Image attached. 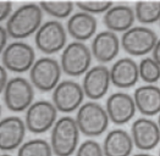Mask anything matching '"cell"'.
<instances>
[{"mask_svg":"<svg viewBox=\"0 0 160 156\" xmlns=\"http://www.w3.org/2000/svg\"><path fill=\"white\" fill-rule=\"evenodd\" d=\"M120 42L118 36L112 31H106L98 33L91 44L92 55L100 62H108L118 54Z\"/></svg>","mask_w":160,"mask_h":156,"instance_id":"2e32d148","label":"cell"},{"mask_svg":"<svg viewBox=\"0 0 160 156\" xmlns=\"http://www.w3.org/2000/svg\"><path fill=\"white\" fill-rule=\"evenodd\" d=\"M159 21H160V20H159Z\"/></svg>","mask_w":160,"mask_h":156,"instance_id":"d590c367","label":"cell"},{"mask_svg":"<svg viewBox=\"0 0 160 156\" xmlns=\"http://www.w3.org/2000/svg\"><path fill=\"white\" fill-rule=\"evenodd\" d=\"M67 28L69 34L79 41L89 39L97 29L96 18L85 12H77L69 19Z\"/></svg>","mask_w":160,"mask_h":156,"instance_id":"44dd1931","label":"cell"},{"mask_svg":"<svg viewBox=\"0 0 160 156\" xmlns=\"http://www.w3.org/2000/svg\"><path fill=\"white\" fill-rule=\"evenodd\" d=\"M110 82V71L104 66H94L86 72L83 79L84 94L92 100L101 99L106 94Z\"/></svg>","mask_w":160,"mask_h":156,"instance_id":"5bb4252c","label":"cell"},{"mask_svg":"<svg viewBox=\"0 0 160 156\" xmlns=\"http://www.w3.org/2000/svg\"><path fill=\"white\" fill-rule=\"evenodd\" d=\"M158 37L151 29L134 27L122 34L121 44L124 50L132 56H142L152 51Z\"/></svg>","mask_w":160,"mask_h":156,"instance_id":"52a82bcc","label":"cell"},{"mask_svg":"<svg viewBox=\"0 0 160 156\" xmlns=\"http://www.w3.org/2000/svg\"><path fill=\"white\" fill-rule=\"evenodd\" d=\"M42 19V12L39 6L33 3L24 4L10 16L6 28L11 37L25 38L39 29Z\"/></svg>","mask_w":160,"mask_h":156,"instance_id":"6da1fadb","label":"cell"},{"mask_svg":"<svg viewBox=\"0 0 160 156\" xmlns=\"http://www.w3.org/2000/svg\"><path fill=\"white\" fill-rule=\"evenodd\" d=\"M139 77L136 63L128 57L118 60L110 70L111 82L117 87L129 88L136 84Z\"/></svg>","mask_w":160,"mask_h":156,"instance_id":"e0dca14e","label":"cell"},{"mask_svg":"<svg viewBox=\"0 0 160 156\" xmlns=\"http://www.w3.org/2000/svg\"><path fill=\"white\" fill-rule=\"evenodd\" d=\"M76 120L63 117L54 124L51 137V146L57 156H69L76 150L79 137Z\"/></svg>","mask_w":160,"mask_h":156,"instance_id":"7a4b0ae2","label":"cell"},{"mask_svg":"<svg viewBox=\"0 0 160 156\" xmlns=\"http://www.w3.org/2000/svg\"><path fill=\"white\" fill-rule=\"evenodd\" d=\"M61 74V67L56 60L50 57H42L34 63L31 68L29 76L35 87L48 92L57 86Z\"/></svg>","mask_w":160,"mask_h":156,"instance_id":"277c9868","label":"cell"},{"mask_svg":"<svg viewBox=\"0 0 160 156\" xmlns=\"http://www.w3.org/2000/svg\"><path fill=\"white\" fill-rule=\"evenodd\" d=\"M132 156H153V155H151V154H148L141 153V154H136L135 155H133Z\"/></svg>","mask_w":160,"mask_h":156,"instance_id":"1f68e13d","label":"cell"},{"mask_svg":"<svg viewBox=\"0 0 160 156\" xmlns=\"http://www.w3.org/2000/svg\"><path fill=\"white\" fill-rule=\"evenodd\" d=\"M159 156H160V150H159Z\"/></svg>","mask_w":160,"mask_h":156,"instance_id":"e575fe53","label":"cell"},{"mask_svg":"<svg viewBox=\"0 0 160 156\" xmlns=\"http://www.w3.org/2000/svg\"><path fill=\"white\" fill-rule=\"evenodd\" d=\"M52 152L51 146L46 140L36 139L21 145L18 156H52Z\"/></svg>","mask_w":160,"mask_h":156,"instance_id":"603a6c76","label":"cell"},{"mask_svg":"<svg viewBox=\"0 0 160 156\" xmlns=\"http://www.w3.org/2000/svg\"><path fill=\"white\" fill-rule=\"evenodd\" d=\"M134 11L128 6L118 5L108 9L103 22L111 31H126L131 28L135 19Z\"/></svg>","mask_w":160,"mask_h":156,"instance_id":"ffe728a7","label":"cell"},{"mask_svg":"<svg viewBox=\"0 0 160 156\" xmlns=\"http://www.w3.org/2000/svg\"><path fill=\"white\" fill-rule=\"evenodd\" d=\"M26 124L18 117L10 116L1 120L0 124V147L10 150L19 147L25 136Z\"/></svg>","mask_w":160,"mask_h":156,"instance_id":"9a60e30c","label":"cell"},{"mask_svg":"<svg viewBox=\"0 0 160 156\" xmlns=\"http://www.w3.org/2000/svg\"><path fill=\"white\" fill-rule=\"evenodd\" d=\"M138 67L139 76L144 82L153 83L160 79V65L153 58L142 59Z\"/></svg>","mask_w":160,"mask_h":156,"instance_id":"cb8c5ba5","label":"cell"},{"mask_svg":"<svg viewBox=\"0 0 160 156\" xmlns=\"http://www.w3.org/2000/svg\"><path fill=\"white\" fill-rule=\"evenodd\" d=\"M12 9V2L9 1L0 2V19L1 21L5 20L10 14Z\"/></svg>","mask_w":160,"mask_h":156,"instance_id":"83f0119b","label":"cell"},{"mask_svg":"<svg viewBox=\"0 0 160 156\" xmlns=\"http://www.w3.org/2000/svg\"><path fill=\"white\" fill-rule=\"evenodd\" d=\"M113 3L112 2H100V1H88L77 2L76 5L83 12L87 13L99 14L106 12L109 9Z\"/></svg>","mask_w":160,"mask_h":156,"instance_id":"484cf974","label":"cell"},{"mask_svg":"<svg viewBox=\"0 0 160 156\" xmlns=\"http://www.w3.org/2000/svg\"><path fill=\"white\" fill-rule=\"evenodd\" d=\"M3 92L6 107L14 112H21L29 108L34 95L30 82L20 77L9 80Z\"/></svg>","mask_w":160,"mask_h":156,"instance_id":"8992f818","label":"cell"},{"mask_svg":"<svg viewBox=\"0 0 160 156\" xmlns=\"http://www.w3.org/2000/svg\"><path fill=\"white\" fill-rule=\"evenodd\" d=\"M8 36H9L8 32L6 30V27L3 26H1L0 29V42H1V51L2 52L5 47L7 46V41H8Z\"/></svg>","mask_w":160,"mask_h":156,"instance_id":"f546056e","label":"cell"},{"mask_svg":"<svg viewBox=\"0 0 160 156\" xmlns=\"http://www.w3.org/2000/svg\"><path fill=\"white\" fill-rule=\"evenodd\" d=\"M132 137L122 129H114L109 132L103 143L105 156H129L133 148Z\"/></svg>","mask_w":160,"mask_h":156,"instance_id":"d6986e66","label":"cell"},{"mask_svg":"<svg viewBox=\"0 0 160 156\" xmlns=\"http://www.w3.org/2000/svg\"><path fill=\"white\" fill-rule=\"evenodd\" d=\"M1 52L4 67L15 72H25L31 68L34 63V49L24 42H12Z\"/></svg>","mask_w":160,"mask_h":156,"instance_id":"30bf717a","label":"cell"},{"mask_svg":"<svg viewBox=\"0 0 160 156\" xmlns=\"http://www.w3.org/2000/svg\"><path fill=\"white\" fill-rule=\"evenodd\" d=\"M41 8L49 15L58 18L68 17L72 11L74 4L72 2H41Z\"/></svg>","mask_w":160,"mask_h":156,"instance_id":"d4e9b609","label":"cell"},{"mask_svg":"<svg viewBox=\"0 0 160 156\" xmlns=\"http://www.w3.org/2000/svg\"><path fill=\"white\" fill-rule=\"evenodd\" d=\"M136 108L146 115H154L160 113V88L154 85H142L137 88L134 94Z\"/></svg>","mask_w":160,"mask_h":156,"instance_id":"ac0fdd59","label":"cell"},{"mask_svg":"<svg viewBox=\"0 0 160 156\" xmlns=\"http://www.w3.org/2000/svg\"><path fill=\"white\" fill-rule=\"evenodd\" d=\"M131 134L134 144L143 150L154 149L160 141L158 124L147 118H139L133 122Z\"/></svg>","mask_w":160,"mask_h":156,"instance_id":"7c38bea8","label":"cell"},{"mask_svg":"<svg viewBox=\"0 0 160 156\" xmlns=\"http://www.w3.org/2000/svg\"><path fill=\"white\" fill-rule=\"evenodd\" d=\"M135 16L143 24H151L160 20V1H141L136 3Z\"/></svg>","mask_w":160,"mask_h":156,"instance_id":"7402d4cb","label":"cell"},{"mask_svg":"<svg viewBox=\"0 0 160 156\" xmlns=\"http://www.w3.org/2000/svg\"><path fill=\"white\" fill-rule=\"evenodd\" d=\"M66 42V31L62 24L57 21H49L42 24L35 36L37 47L47 54L61 50Z\"/></svg>","mask_w":160,"mask_h":156,"instance_id":"ba28073f","label":"cell"},{"mask_svg":"<svg viewBox=\"0 0 160 156\" xmlns=\"http://www.w3.org/2000/svg\"><path fill=\"white\" fill-rule=\"evenodd\" d=\"M91 62L88 47L81 42L69 44L61 55V67L68 76H78L88 71Z\"/></svg>","mask_w":160,"mask_h":156,"instance_id":"5b68a950","label":"cell"},{"mask_svg":"<svg viewBox=\"0 0 160 156\" xmlns=\"http://www.w3.org/2000/svg\"><path fill=\"white\" fill-rule=\"evenodd\" d=\"M84 92L82 87L72 80H64L57 85L52 93V100L57 110L71 112L82 103Z\"/></svg>","mask_w":160,"mask_h":156,"instance_id":"8fae6325","label":"cell"},{"mask_svg":"<svg viewBox=\"0 0 160 156\" xmlns=\"http://www.w3.org/2000/svg\"><path fill=\"white\" fill-rule=\"evenodd\" d=\"M158 126H159V129H160V114H159V117H158Z\"/></svg>","mask_w":160,"mask_h":156,"instance_id":"d6a6232c","label":"cell"},{"mask_svg":"<svg viewBox=\"0 0 160 156\" xmlns=\"http://www.w3.org/2000/svg\"><path fill=\"white\" fill-rule=\"evenodd\" d=\"M1 156H11V155H8V154H3V155H2Z\"/></svg>","mask_w":160,"mask_h":156,"instance_id":"836d02e7","label":"cell"},{"mask_svg":"<svg viewBox=\"0 0 160 156\" xmlns=\"http://www.w3.org/2000/svg\"><path fill=\"white\" fill-rule=\"evenodd\" d=\"M8 73L6 68L4 66L1 67V72H0V87L1 92H2L4 90L8 82Z\"/></svg>","mask_w":160,"mask_h":156,"instance_id":"f1b7e54d","label":"cell"},{"mask_svg":"<svg viewBox=\"0 0 160 156\" xmlns=\"http://www.w3.org/2000/svg\"><path fill=\"white\" fill-rule=\"evenodd\" d=\"M152 58L160 65V39L158 40L152 49Z\"/></svg>","mask_w":160,"mask_h":156,"instance_id":"4dcf8cb0","label":"cell"},{"mask_svg":"<svg viewBox=\"0 0 160 156\" xmlns=\"http://www.w3.org/2000/svg\"><path fill=\"white\" fill-rule=\"evenodd\" d=\"M57 109L47 100H39L32 104L26 112V125L31 132L41 134L46 132L54 124Z\"/></svg>","mask_w":160,"mask_h":156,"instance_id":"9c48e42d","label":"cell"},{"mask_svg":"<svg viewBox=\"0 0 160 156\" xmlns=\"http://www.w3.org/2000/svg\"><path fill=\"white\" fill-rule=\"evenodd\" d=\"M136 109L134 99L126 93H114L107 99L106 112L109 119L116 124H123L130 120Z\"/></svg>","mask_w":160,"mask_h":156,"instance_id":"4fadbf2b","label":"cell"},{"mask_svg":"<svg viewBox=\"0 0 160 156\" xmlns=\"http://www.w3.org/2000/svg\"><path fill=\"white\" fill-rule=\"evenodd\" d=\"M109 118L106 110L100 104L88 102L82 105L76 115L79 130L89 137L98 136L107 129Z\"/></svg>","mask_w":160,"mask_h":156,"instance_id":"3957f363","label":"cell"},{"mask_svg":"<svg viewBox=\"0 0 160 156\" xmlns=\"http://www.w3.org/2000/svg\"><path fill=\"white\" fill-rule=\"evenodd\" d=\"M104 155L101 145L92 140H88L82 143L76 154V156H104Z\"/></svg>","mask_w":160,"mask_h":156,"instance_id":"4316f807","label":"cell"}]
</instances>
